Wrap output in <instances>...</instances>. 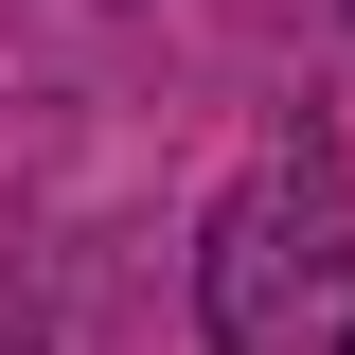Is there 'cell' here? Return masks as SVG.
Returning <instances> with one entry per match:
<instances>
[{"label":"cell","instance_id":"cell-1","mask_svg":"<svg viewBox=\"0 0 355 355\" xmlns=\"http://www.w3.org/2000/svg\"><path fill=\"white\" fill-rule=\"evenodd\" d=\"M214 355H355V178L338 160H266L214 214Z\"/></svg>","mask_w":355,"mask_h":355},{"label":"cell","instance_id":"cell-2","mask_svg":"<svg viewBox=\"0 0 355 355\" xmlns=\"http://www.w3.org/2000/svg\"><path fill=\"white\" fill-rule=\"evenodd\" d=\"M0 355H36V338H18V320H0Z\"/></svg>","mask_w":355,"mask_h":355}]
</instances>
